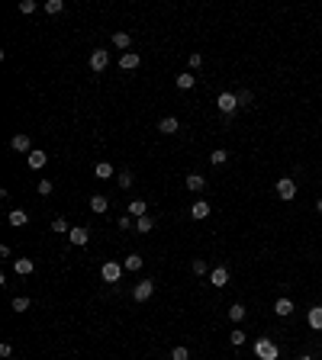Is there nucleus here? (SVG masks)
Segmentation results:
<instances>
[{
  "label": "nucleus",
  "instance_id": "f257e3e1",
  "mask_svg": "<svg viewBox=\"0 0 322 360\" xmlns=\"http://www.w3.org/2000/svg\"><path fill=\"white\" fill-rule=\"evenodd\" d=\"M277 354L280 351H277V344H274L271 338H258L255 341V357L258 360H277Z\"/></svg>",
  "mask_w": 322,
  "mask_h": 360
},
{
  "label": "nucleus",
  "instance_id": "f03ea898",
  "mask_svg": "<svg viewBox=\"0 0 322 360\" xmlns=\"http://www.w3.org/2000/svg\"><path fill=\"white\" fill-rule=\"evenodd\" d=\"M123 264H116V261H106L103 267H100V277H103V283H119L123 280Z\"/></svg>",
  "mask_w": 322,
  "mask_h": 360
},
{
  "label": "nucleus",
  "instance_id": "7ed1b4c3",
  "mask_svg": "<svg viewBox=\"0 0 322 360\" xmlns=\"http://www.w3.org/2000/svg\"><path fill=\"white\" fill-rule=\"evenodd\" d=\"M216 106H219L222 119H229V116H235V110H238V97H235V93H219V97H216Z\"/></svg>",
  "mask_w": 322,
  "mask_h": 360
},
{
  "label": "nucleus",
  "instance_id": "20e7f679",
  "mask_svg": "<svg viewBox=\"0 0 322 360\" xmlns=\"http://www.w3.org/2000/svg\"><path fill=\"white\" fill-rule=\"evenodd\" d=\"M106 68H110V52H106V49H93L90 52V71H93V74H103Z\"/></svg>",
  "mask_w": 322,
  "mask_h": 360
},
{
  "label": "nucleus",
  "instance_id": "39448f33",
  "mask_svg": "<svg viewBox=\"0 0 322 360\" xmlns=\"http://www.w3.org/2000/svg\"><path fill=\"white\" fill-rule=\"evenodd\" d=\"M277 196H280V199H293V196H296V180L280 177V180H277Z\"/></svg>",
  "mask_w": 322,
  "mask_h": 360
},
{
  "label": "nucleus",
  "instance_id": "423d86ee",
  "mask_svg": "<svg viewBox=\"0 0 322 360\" xmlns=\"http://www.w3.org/2000/svg\"><path fill=\"white\" fill-rule=\"evenodd\" d=\"M151 293H155V283L151 280H142V283H136L132 299H136V303H145V299H151Z\"/></svg>",
  "mask_w": 322,
  "mask_h": 360
},
{
  "label": "nucleus",
  "instance_id": "0eeeda50",
  "mask_svg": "<svg viewBox=\"0 0 322 360\" xmlns=\"http://www.w3.org/2000/svg\"><path fill=\"white\" fill-rule=\"evenodd\" d=\"M213 212V206H210V203L206 199H197V203H190V219H206V215Z\"/></svg>",
  "mask_w": 322,
  "mask_h": 360
},
{
  "label": "nucleus",
  "instance_id": "6e6552de",
  "mask_svg": "<svg viewBox=\"0 0 322 360\" xmlns=\"http://www.w3.org/2000/svg\"><path fill=\"white\" fill-rule=\"evenodd\" d=\"M68 238H71V245L84 248V245L90 242V229H84V225H78V229H71V232H68Z\"/></svg>",
  "mask_w": 322,
  "mask_h": 360
},
{
  "label": "nucleus",
  "instance_id": "1a4fd4ad",
  "mask_svg": "<svg viewBox=\"0 0 322 360\" xmlns=\"http://www.w3.org/2000/svg\"><path fill=\"white\" fill-rule=\"evenodd\" d=\"M177 129H181L177 116H164L161 123H158V132H161V135H177Z\"/></svg>",
  "mask_w": 322,
  "mask_h": 360
},
{
  "label": "nucleus",
  "instance_id": "9d476101",
  "mask_svg": "<svg viewBox=\"0 0 322 360\" xmlns=\"http://www.w3.org/2000/svg\"><path fill=\"white\" fill-rule=\"evenodd\" d=\"M210 283H213V286H219V290H222V286L229 283V270H225L222 264H219V267H213V270H210Z\"/></svg>",
  "mask_w": 322,
  "mask_h": 360
},
{
  "label": "nucleus",
  "instance_id": "9b49d317",
  "mask_svg": "<svg viewBox=\"0 0 322 360\" xmlns=\"http://www.w3.org/2000/svg\"><path fill=\"white\" fill-rule=\"evenodd\" d=\"M139 65H142V58L136 52H123V55H119V68H123V71H136Z\"/></svg>",
  "mask_w": 322,
  "mask_h": 360
},
{
  "label": "nucleus",
  "instance_id": "f8f14e48",
  "mask_svg": "<svg viewBox=\"0 0 322 360\" xmlns=\"http://www.w3.org/2000/svg\"><path fill=\"white\" fill-rule=\"evenodd\" d=\"M13 270H16V277H29V273L35 270V264H32V257H16Z\"/></svg>",
  "mask_w": 322,
  "mask_h": 360
},
{
  "label": "nucleus",
  "instance_id": "ddd939ff",
  "mask_svg": "<svg viewBox=\"0 0 322 360\" xmlns=\"http://www.w3.org/2000/svg\"><path fill=\"white\" fill-rule=\"evenodd\" d=\"M7 222L13 225V229H23V225L29 222V212L26 209H10V215H7Z\"/></svg>",
  "mask_w": 322,
  "mask_h": 360
},
{
  "label": "nucleus",
  "instance_id": "4468645a",
  "mask_svg": "<svg viewBox=\"0 0 322 360\" xmlns=\"http://www.w3.org/2000/svg\"><path fill=\"white\" fill-rule=\"evenodd\" d=\"M10 148H13V151H32V142H29V135H23V132H20V135H13V138H10Z\"/></svg>",
  "mask_w": 322,
  "mask_h": 360
},
{
  "label": "nucleus",
  "instance_id": "2eb2a0df",
  "mask_svg": "<svg viewBox=\"0 0 322 360\" xmlns=\"http://www.w3.org/2000/svg\"><path fill=\"white\" fill-rule=\"evenodd\" d=\"M274 312H277L280 318H287V315H293V299H287V296H280L277 303H274Z\"/></svg>",
  "mask_w": 322,
  "mask_h": 360
},
{
  "label": "nucleus",
  "instance_id": "dca6fc26",
  "mask_svg": "<svg viewBox=\"0 0 322 360\" xmlns=\"http://www.w3.org/2000/svg\"><path fill=\"white\" fill-rule=\"evenodd\" d=\"M26 161H29V167H32V171H39V167H45V161H49V154H45V151H39V148H32Z\"/></svg>",
  "mask_w": 322,
  "mask_h": 360
},
{
  "label": "nucleus",
  "instance_id": "f3484780",
  "mask_svg": "<svg viewBox=\"0 0 322 360\" xmlns=\"http://www.w3.org/2000/svg\"><path fill=\"white\" fill-rule=\"evenodd\" d=\"M306 322H309V328H313V331H322V306H313V309H309Z\"/></svg>",
  "mask_w": 322,
  "mask_h": 360
},
{
  "label": "nucleus",
  "instance_id": "a211bd4d",
  "mask_svg": "<svg viewBox=\"0 0 322 360\" xmlns=\"http://www.w3.org/2000/svg\"><path fill=\"white\" fill-rule=\"evenodd\" d=\"M129 215H132V219L148 215V203H145V199H132V203H129Z\"/></svg>",
  "mask_w": 322,
  "mask_h": 360
},
{
  "label": "nucleus",
  "instance_id": "6ab92c4d",
  "mask_svg": "<svg viewBox=\"0 0 322 360\" xmlns=\"http://www.w3.org/2000/svg\"><path fill=\"white\" fill-rule=\"evenodd\" d=\"M93 177L110 180V177H113V164H110V161H97V164H93Z\"/></svg>",
  "mask_w": 322,
  "mask_h": 360
},
{
  "label": "nucleus",
  "instance_id": "aec40b11",
  "mask_svg": "<svg viewBox=\"0 0 322 360\" xmlns=\"http://www.w3.org/2000/svg\"><path fill=\"white\" fill-rule=\"evenodd\" d=\"M106 209H110V199H106V196H90V212H97V215H103Z\"/></svg>",
  "mask_w": 322,
  "mask_h": 360
},
{
  "label": "nucleus",
  "instance_id": "412c9836",
  "mask_svg": "<svg viewBox=\"0 0 322 360\" xmlns=\"http://www.w3.org/2000/svg\"><path fill=\"white\" fill-rule=\"evenodd\" d=\"M184 184H187V190H194V193H200V190L206 187V177H200V174H187V180H184Z\"/></svg>",
  "mask_w": 322,
  "mask_h": 360
},
{
  "label": "nucleus",
  "instance_id": "4be33fe9",
  "mask_svg": "<svg viewBox=\"0 0 322 360\" xmlns=\"http://www.w3.org/2000/svg\"><path fill=\"white\" fill-rule=\"evenodd\" d=\"M174 84H177V90H190V87L197 84V77L190 74V71H184V74H177V77H174Z\"/></svg>",
  "mask_w": 322,
  "mask_h": 360
},
{
  "label": "nucleus",
  "instance_id": "5701e85b",
  "mask_svg": "<svg viewBox=\"0 0 322 360\" xmlns=\"http://www.w3.org/2000/svg\"><path fill=\"white\" fill-rule=\"evenodd\" d=\"M142 264H145V261H142V254H129V257L123 261V267H126L129 273H139V270H142Z\"/></svg>",
  "mask_w": 322,
  "mask_h": 360
},
{
  "label": "nucleus",
  "instance_id": "b1692460",
  "mask_svg": "<svg viewBox=\"0 0 322 360\" xmlns=\"http://www.w3.org/2000/svg\"><path fill=\"white\" fill-rule=\"evenodd\" d=\"M113 45L119 52H126L129 45H132V39H129V32H113Z\"/></svg>",
  "mask_w": 322,
  "mask_h": 360
},
{
  "label": "nucleus",
  "instance_id": "393cba45",
  "mask_svg": "<svg viewBox=\"0 0 322 360\" xmlns=\"http://www.w3.org/2000/svg\"><path fill=\"white\" fill-rule=\"evenodd\" d=\"M225 161H229V151H225V148H216V151H210V164H216V167H222Z\"/></svg>",
  "mask_w": 322,
  "mask_h": 360
},
{
  "label": "nucleus",
  "instance_id": "a878e982",
  "mask_svg": "<svg viewBox=\"0 0 322 360\" xmlns=\"http://www.w3.org/2000/svg\"><path fill=\"white\" fill-rule=\"evenodd\" d=\"M190 270H194V273H197V277H210V264H206L203 257H197L194 264H190Z\"/></svg>",
  "mask_w": 322,
  "mask_h": 360
},
{
  "label": "nucleus",
  "instance_id": "bb28decb",
  "mask_svg": "<svg viewBox=\"0 0 322 360\" xmlns=\"http://www.w3.org/2000/svg\"><path fill=\"white\" fill-rule=\"evenodd\" d=\"M151 229H155V222L148 219V215H142V219H136V232H139V235H148Z\"/></svg>",
  "mask_w": 322,
  "mask_h": 360
},
{
  "label": "nucleus",
  "instance_id": "cd10ccee",
  "mask_svg": "<svg viewBox=\"0 0 322 360\" xmlns=\"http://www.w3.org/2000/svg\"><path fill=\"white\" fill-rule=\"evenodd\" d=\"M225 315H229L235 325H238V322L245 318V306H242V303H235V306H229V312H225Z\"/></svg>",
  "mask_w": 322,
  "mask_h": 360
},
{
  "label": "nucleus",
  "instance_id": "c85d7f7f",
  "mask_svg": "<svg viewBox=\"0 0 322 360\" xmlns=\"http://www.w3.org/2000/svg\"><path fill=\"white\" fill-rule=\"evenodd\" d=\"M62 10H65L62 0H45V13H49V16H58Z\"/></svg>",
  "mask_w": 322,
  "mask_h": 360
},
{
  "label": "nucleus",
  "instance_id": "c756f323",
  "mask_svg": "<svg viewBox=\"0 0 322 360\" xmlns=\"http://www.w3.org/2000/svg\"><path fill=\"white\" fill-rule=\"evenodd\" d=\"M32 303H29V296H16L13 299V303H10V309H13V312H26Z\"/></svg>",
  "mask_w": 322,
  "mask_h": 360
},
{
  "label": "nucleus",
  "instance_id": "7c9ffc66",
  "mask_svg": "<svg viewBox=\"0 0 322 360\" xmlns=\"http://www.w3.org/2000/svg\"><path fill=\"white\" fill-rule=\"evenodd\" d=\"M229 341H232V344H235V347H242V344H245V341H248V334H245V331H242V328H232V334H229Z\"/></svg>",
  "mask_w": 322,
  "mask_h": 360
},
{
  "label": "nucleus",
  "instance_id": "2f4dec72",
  "mask_svg": "<svg viewBox=\"0 0 322 360\" xmlns=\"http://www.w3.org/2000/svg\"><path fill=\"white\" fill-rule=\"evenodd\" d=\"M35 10H39V4H35V0H20V13H23V16L35 13Z\"/></svg>",
  "mask_w": 322,
  "mask_h": 360
},
{
  "label": "nucleus",
  "instance_id": "473e14b6",
  "mask_svg": "<svg viewBox=\"0 0 322 360\" xmlns=\"http://www.w3.org/2000/svg\"><path fill=\"white\" fill-rule=\"evenodd\" d=\"M171 360H190V351L184 344H177V347H171Z\"/></svg>",
  "mask_w": 322,
  "mask_h": 360
},
{
  "label": "nucleus",
  "instance_id": "72a5a7b5",
  "mask_svg": "<svg viewBox=\"0 0 322 360\" xmlns=\"http://www.w3.org/2000/svg\"><path fill=\"white\" fill-rule=\"evenodd\" d=\"M119 229H123V232L136 229V219H132V215H129V212H123V215H119Z\"/></svg>",
  "mask_w": 322,
  "mask_h": 360
},
{
  "label": "nucleus",
  "instance_id": "f704fd0d",
  "mask_svg": "<svg viewBox=\"0 0 322 360\" xmlns=\"http://www.w3.org/2000/svg\"><path fill=\"white\" fill-rule=\"evenodd\" d=\"M235 97H238V106H252V103H255V97H252V90H238V93H235Z\"/></svg>",
  "mask_w": 322,
  "mask_h": 360
},
{
  "label": "nucleus",
  "instance_id": "c9c22d12",
  "mask_svg": "<svg viewBox=\"0 0 322 360\" xmlns=\"http://www.w3.org/2000/svg\"><path fill=\"white\" fill-rule=\"evenodd\" d=\"M35 190H39V196H49L52 190H55V184H52V180H39V184H35Z\"/></svg>",
  "mask_w": 322,
  "mask_h": 360
},
{
  "label": "nucleus",
  "instance_id": "e433bc0d",
  "mask_svg": "<svg viewBox=\"0 0 322 360\" xmlns=\"http://www.w3.org/2000/svg\"><path fill=\"white\" fill-rule=\"evenodd\" d=\"M116 184H119V190H129V187H132V174H129V171H123V174L116 177Z\"/></svg>",
  "mask_w": 322,
  "mask_h": 360
},
{
  "label": "nucleus",
  "instance_id": "4c0bfd02",
  "mask_svg": "<svg viewBox=\"0 0 322 360\" xmlns=\"http://www.w3.org/2000/svg\"><path fill=\"white\" fill-rule=\"evenodd\" d=\"M52 232H71V229H68V222L62 215H58V219H52Z\"/></svg>",
  "mask_w": 322,
  "mask_h": 360
},
{
  "label": "nucleus",
  "instance_id": "58836bf2",
  "mask_svg": "<svg viewBox=\"0 0 322 360\" xmlns=\"http://www.w3.org/2000/svg\"><path fill=\"white\" fill-rule=\"evenodd\" d=\"M187 65H190V68H203V55H200V52H194V55L187 58Z\"/></svg>",
  "mask_w": 322,
  "mask_h": 360
},
{
  "label": "nucleus",
  "instance_id": "ea45409f",
  "mask_svg": "<svg viewBox=\"0 0 322 360\" xmlns=\"http://www.w3.org/2000/svg\"><path fill=\"white\" fill-rule=\"evenodd\" d=\"M0 357H4V360H10V357H13V347H10L7 341H4V344H0Z\"/></svg>",
  "mask_w": 322,
  "mask_h": 360
},
{
  "label": "nucleus",
  "instance_id": "a19ab883",
  "mask_svg": "<svg viewBox=\"0 0 322 360\" xmlns=\"http://www.w3.org/2000/svg\"><path fill=\"white\" fill-rule=\"evenodd\" d=\"M316 212H319V215H322V199H319V203H316Z\"/></svg>",
  "mask_w": 322,
  "mask_h": 360
},
{
  "label": "nucleus",
  "instance_id": "79ce46f5",
  "mask_svg": "<svg viewBox=\"0 0 322 360\" xmlns=\"http://www.w3.org/2000/svg\"><path fill=\"white\" fill-rule=\"evenodd\" d=\"M300 360H313V357H309V354H303V357H300Z\"/></svg>",
  "mask_w": 322,
  "mask_h": 360
},
{
  "label": "nucleus",
  "instance_id": "37998d69",
  "mask_svg": "<svg viewBox=\"0 0 322 360\" xmlns=\"http://www.w3.org/2000/svg\"><path fill=\"white\" fill-rule=\"evenodd\" d=\"M10 360H13V357H10Z\"/></svg>",
  "mask_w": 322,
  "mask_h": 360
}]
</instances>
